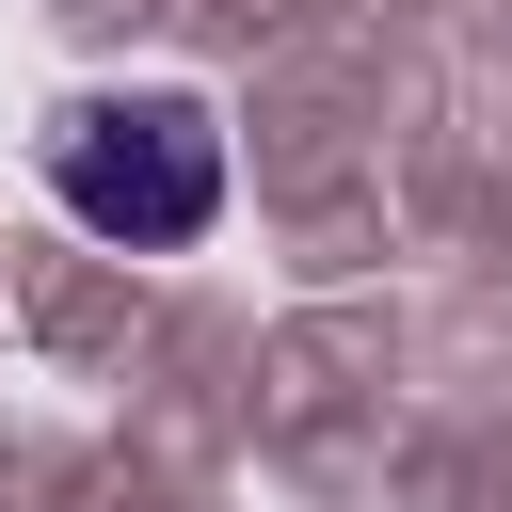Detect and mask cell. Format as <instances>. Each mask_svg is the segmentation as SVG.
Instances as JSON below:
<instances>
[{"mask_svg":"<svg viewBox=\"0 0 512 512\" xmlns=\"http://www.w3.org/2000/svg\"><path fill=\"white\" fill-rule=\"evenodd\" d=\"M48 192L80 240H128V256H176L224 224V112L144 80V96H64L48 112Z\"/></svg>","mask_w":512,"mask_h":512,"instance_id":"6da1fadb","label":"cell"}]
</instances>
